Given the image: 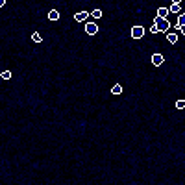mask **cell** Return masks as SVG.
<instances>
[{
    "label": "cell",
    "mask_w": 185,
    "mask_h": 185,
    "mask_svg": "<svg viewBox=\"0 0 185 185\" xmlns=\"http://www.w3.org/2000/svg\"><path fill=\"white\" fill-rule=\"evenodd\" d=\"M167 15H168V8H159L157 9V17H165L167 19Z\"/></svg>",
    "instance_id": "obj_10"
},
{
    "label": "cell",
    "mask_w": 185,
    "mask_h": 185,
    "mask_svg": "<svg viewBox=\"0 0 185 185\" xmlns=\"http://www.w3.org/2000/svg\"><path fill=\"white\" fill-rule=\"evenodd\" d=\"M176 30H181V33H185V15H183V13H180V15H178Z\"/></svg>",
    "instance_id": "obj_5"
},
{
    "label": "cell",
    "mask_w": 185,
    "mask_h": 185,
    "mask_svg": "<svg viewBox=\"0 0 185 185\" xmlns=\"http://www.w3.org/2000/svg\"><path fill=\"white\" fill-rule=\"evenodd\" d=\"M176 107H178V109H183V107H185V100H178V102H176Z\"/></svg>",
    "instance_id": "obj_15"
},
{
    "label": "cell",
    "mask_w": 185,
    "mask_h": 185,
    "mask_svg": "<svg viewBox=\"0 0 185 185\" xmlns=\"http://www.w3.org/2000/svg\"><path fill=\"white\" fill-rule=\"evenodd\" d=\"M132 37L133 39H143V37H145V28L139 26V24L133 26V28H132Z\"/></svg>",
    "instance_id": "obj_2"
},
{
    "label": "cell",
    "mask_w": 185,
    "mask_h": 185,
    "mask_svg": "<svg viewBox=\"0 0 185 185\" xmlns=\"http://www.w3.org/2000/svg\"><path fill=\"white\" fill-rule=\"evenodd\" d=\"M93 19H102V15H104V13H102V9H93Z\"/></svg>",
    "instance_id": "obj_12"
},
{
    "label": "cell",
    "mask_w": 185,
    "mask_h": 185,
    "mask_svg": "<svg viewBox=\"0 0 185 185\" xmlns=\"http://www.w3.org/2000/svg\"><path fill=\"white\" fill-rule=\"evenodd\" d=\"M167 41L170 45H176L178 43V35H176V33H167Z\"/></svg>",
    "instance_id": "obj_8"
},
{
    "label": "cell",
    "mask_w": 185,
    "mask_h": 185,
    "mask_svg": "<svg viewBox=\"0 0 185 185\" xmlns=\"http://www.w3.org/2000/svg\"><path fill=\"white\" fill-rule=\"evenodd\" d=\"M163 61H165V59H163V54H159V52L152 56V65H154V67H161Z\"/></svg>",
    "instance_id": "obj_4"
},
{
    "label": "cell",
    "mask_w": 185,
    "mask_h": 185,
    "mask_svg": "<svg viewBox=\"0 0 185 185\" xmlns=\"http://www.w3.org/2000/svg\"><path fill=\"white\" fill-rule=\"evenodd\" d=\"M150 32H152V33H159V32H157V28H155L154 24H152V28H150Z\"/></svg>",
    "instance_id": "obj_16"
},
{
    "label": "cell",
    "mask_w": 185,
    "mask_h": 185,
    "mask_svg": "<svg viewBox=\"0 0 185 185\" xmlns=\"http://www.w3.org/2000/svg\"><path fill=\"white\" fill-rule=\"evenodd\" d=\"M111 93H113V94H120V93H122V87H120L119 84H117V85H113V89H111Z\"/></svg>",
    "instance_id": "obj_13"
},
{
    "label": "cell",
    "mask_w": 185,
    "mask_h": 185,
    "mask_svg": "<svg viewBox=\"0 0 185 185\" xmlns=\"http://www.w3.org/2000/svg\"><path fill=\"white\" fill-rule=\"evenodd\" d=\"M6 4V0H0V8H2V6Z\"/></svg>",
    "instance_id": "obj_18"
},
{
    "label": "cell",
    "mask_w": 185,
    "mask_h": 185,
    "mask_svg": "<svg viewBox=\"0 0 185 185\" xmlns=\"http://www.w3.org/2000/svg\"><path fill=\"white\" fill-rule=\"evenodd\" d=\"M74 19H76L78 22H85V20L89 19V11H78L76 15H74Z\"/></svg>",
    "instance_id": "obj_6"
},
{
    "label": "cell",
    "mask_w": 185,
    "mask_h": 185,
    "mask_svg": "<svg viewBox=\"0 0 185 185\" xmlns=\"http://www.w3.org/2000/svg\"><path fill=\"white\" fill-rule=\"evenodd\" d=\"M48 19H50V20H58V19H59V11H58V9H50V11H48Z\"/></svg>",
    "instance_id": "obj_7"
},
{
    "label": "cell",
    "mask_w": 185,
    "mask_h": 185,
    "mask_svg": "<svg viewBox=\"0 0 185 185\" xmlns=\"http://www.w3.org/2000/svg\"><path fill=\"white\" fill-rule=\"evenodd\" d=\"M0 78H2V80H9L11 78V72L9 71H4L2 74H0Z\"/></svg>",
    "instance_id": "obj_14"
},
{
    "label": "cell",
    "mask_w": 185,
    "mask_h": 185,
    "mask_svg": "<svg viewBox=\"0 0 185 185\" xmlns=\"http://www.w3.org/2000/svg\"><path fill=\"white\" fill-rule=\"evenodd\" d=\"M170 2H172V4H180L181 0H170Z\"/></svg>",
    "instance_id": "obj_17"
},
{
    "label": "cell",
    "mask_w": 185,
    "mask_h": 185,
    "mask_svg": "<svg viewBox=\"0 0 185 185\" xmlns=\"http://www.w3.org/2000/svg\"><path fill=\"white\" fill-rule=\"evenodd\" d=\"M154 26L157 28V32H167L170 28V22H168L165 17H155L154 19Z\"/></svg>",
    "instance_id": "obj_1"
},
{
    "label": "cell",
    "mask_w": 185,
    "mask_h": 185,
    "mask_svg": "<svg viewBox=\"0 0 185 185\" xmlns=\"http://www.w3.org/2000/svg\"><path fill=\"white\" fill-rule=\"evenodd\" d=\"M168 11H170V13H180V11H181V6H180V4H172V6L168 8Z\"/></svg>",
    "instance_id": "obj_9"
},
{
    "label": "cell",
    "mask_w": 185,
    "mask_h": 185,
    "mask_svg": "<svg viewBox=\"0 0 185 185\" xmlns=\"http://www.w3.org/2000/svg\"><path fill=\"white\" fill-rule=\"evenodd\" d=\"M96 32H98V24L96 22H87L85 24V33L87 35H94Z\"/></svg>",
    "instance_id": "obj_3"
},
{
    "label": "cell",
    "mask_w": 185,
    "mask_h": 185,
    "mask_svg": "<svg viewBox=\"0 0 185 185\" xmlns=\"http://www.w3.org/2000/svg\"><path fill=\"white\" fill-rule=\"evenodd\" d=\"M32 41H33V43H41V41H43V37H41V33H32Z\"/></svg>",
    "instance_id": "obj_11"
}]
</instances>
